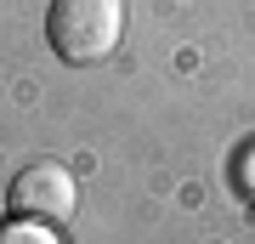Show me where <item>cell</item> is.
<instances>
[{"label": "cell", "mask_w": 255, "mask_h": 244, "mask_svg": "<svg viewBox=\"0 0 255 244\" xmlns=\"http://www.w3.org/2000/svg\"><path fill=\"white\" fill-rule=\"evenodd\" d=\"M119 28H125V0H51L46 40L63 63L85 68L119 45Z\"/></svg>", "instance_id": "1"}, {"label": "cell", "mask_w": 255, "mask_h": 244, "mask_svg": "<svg viewBox=\"0 0 255 244\" xmlns=\"http://www.w3.org/2000/svg\"><path fill=\"white\" fill-rule=\"evenodd\" d=\"M11 216H28V222H68L74 205H80V182H74L68 165L57 159H34L28 171L11 176V193H6Z\"/></svg>", "instance_id": "2"}, {"label": "cell", "mask_w": 255, "mask_h": 244, "mask_svg": "<svg viewBox=\"0 0 255 244\" xmlns=\"http://www.w3.org/2000/svg\"><path fill=\"white\" fill-rule=\"evenodd\" d=\"M0 244H63L51 233V222H28V216H11L0 222Z\"/></svg>", "instance_id": "3"}]
</instances>
